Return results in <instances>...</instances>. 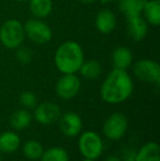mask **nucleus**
<instances>
[{
    "instance_id": "b1692460",
    "label": "nucleus",
    "mask_w": 160,
    "mask_h": 161,
    "mask_svg": "<svg viewBox=\"0 0 160 161\" xmlns=\"http://www.w3.org/2000/svg\"><path fill=\"white\" fill-rule=\"evenodd\" d=\"M15 57H17L18 62L21 63V64H30L31 60L33 57V53L30 48L28 47H23L21 45L20 47L17 48V53H15Z\"/></svg>"
},
{
    "instance_id": "7ed1b4c3",
    "label": "nucleus",
    "mask_w": 160,
    "mask_h": 161,
    "mask_svg": "<svg viewBox=\"0 0 160 161\" xmlns=\"http://www.w3.org/2000/svg\"><path fill=\"white\" fill-rule=\"evenodd\" d=\"M25 40L23 24L17 19H9L0 26V43L8 49H17Z\"/></svg>"
},
{
    "instance_id": "a878e982",
    "label": "nucleus",
    "mask_w": 160,
    "mask_h": 161,
    "mask_svg": "<svg viewBox=\"0 0 160 161\" xmlns=\"http://www.w3.org/2000/svg\"><path fill=\"white\" fill-rule=\"evenodd\" d=\"M104 161H122V159L115 155H111V156H109V157L105 158Z\"/></svg>"
},
{
    "instance_id": "5701e85b",
    "label": "nucleus",
    "mask_w": 160,
    "mask_h": 161,
    "mask_svg": "<svg viewBox=\"0 0 160 161\" xmlns=\"http://www.w3.org/2000/svg\"><path fill=\"white\" fill-rule=\"evenodd\" d=\"M19 101L24 108L30 110L37 105V97L32 91H23L19 97Z\"/></svg>"
},
{
    "instance_id": "6e6552de",
    "label": "nucleus",
    "mask_w": 160,
    "mask_h": 161,
    "mask_svg": "<svg viewBox=\"0 0 160 161\" xmlns=\"http://www.w3.org/2000/svg\"><path fill=\"white\" fill-rule=\"evenodd\" d=\"M81 89L80 78L76 74H65L56 83V93L63 100H70L79 93Z\"/></svg>"
},
{
    "instance_id": "423d86ee",
    "label": "nucleus",
    "mask_w": 160,
    "mask_h": 161,
    "mask_svg": "<svg viewBox=\"0 0 160 161\" xmlns=\"http://www.w3.org/2000/svg\"><path fill=\"white\" fill-rule=\"evenodd\" d=\"M133 71L138 80L147 83L159 85L160 82V66L156 60L139 59L133 66Z\"/></svg>"
},
{
    "instance_id": "dca6fc26",
    "label": "nucleus",
    "mask_w": 160,
    "mask_h": 161,
    "mask_svg": "<svg viewBox=\"0 0 160 161\" xmlns=\"http://www.w3.org/2000/svg\"><path fill=\"white\" fill-rule=\"evenodd\" d=\"M143 14L148 24L158 26L160 24V0H146Z\"/></svg>"
},
{
    "instance_id": "393cba45",
    "label": "nucleus",
    "mask_w": 160,
    "mask_h": 161,
    "mask_svg": "<svg viewBox=\"0 0 160 161\" xmlns=\"http://www.w3.org/2000/svg\"><path fill=\"white\" fill-rule=\"evenodd\" d=\"M135 157H136V151L133 149H126L122 155V161H135Z\"/></svg>"
},
{
    "instance_id": "a211bd4d",
    "label": "nucleus",
    "mask_w": 160,
    "mask_h": 161,
    "mask_svg": "<svg viewBox=\"0 0 160 161\" xmlns=\"http://www.w3.org/2000/svg\"><path fill=\"white\" fill-rule=\"evenodd\" d=\"M119 9L126 18L139 17L143 14L146 0H118Z\"/></svg>"
},
{
    "instance_id": "aec40b11",
    "label": "nucleus",
    "mask_w": 160,
    "mask_h": 161,
    "mask_svg": "<svg viewBox=\"0 0 160 161\" xmlns=\"http://www.w3.org/2000/svg\"><path fill=\"white\" fill-rule=\"evenodd\" d=\"M81 77L88 80H94L102 74V66L96 59L83 60L79 71Z\"/></svg>"
},
{
    "instance_id": "9d476101",
    "label": "nucleus",
    "mask_w": 160,
    "mask_h": 161,
    "mask_svg": "<svg viewBox=\"0 0 160 161\" xmlns=\"http://www.w3.org/2000/svg\"><path fill=\"white\" fill-rule=\"evenodd\" d=\"M60 131L67 137H76L81 133L82 129V119L77 113L66 112L60 115L59 119Z\"/></svg>"
},
{
    "instance_id": "4468645a",
    "label": "nucleus",
    "mask_w": 160,
    "mask_h": 161,
    "mask_svg": "<svg viewBox=\"0 0 160 161\" xmlns=\"http://www.w3.org/2000/svg\"><path fill=\"white\" fill-rule=\"evenodd\" d=\"M21 145L20 136L15 131L7 130L0 134V153H12L19 149Z\"/></svg>"
},
{
    "instance_id": "0eeeda50",
    "label": "nucleus",
    "mask_w": 160,
    "mask_h": 161,
    "mask_svg": "<svg viewBox=\"0 0 160 161\" xmlns=\"http://www.w3.org/2000/svg\"><path fill=\"white\" fill-rule=\"evenodd\" d=\"M128 128L127 117L123 113H113L103 124V135L110 140H120L124 137Z\"/></svg>"
},
{
    "instance_id": "7c9ffc66",
    "label": "nucleus",
    "mask_w": 160,
    "mask_h": 161,
    "mask_svg": "<svg viewBox=\"0 0 160 161\" xmlns=\"http://www.w3.org/2000/svg\"><path fill=\"white\" fill-rule=\"evenodd\" d=\"M0 161H2V153H0Z\"/></svg>"
},
{
    "instance_id": "ddd939ff",
    "label": "nucleus",
    "mask_w": 160,
    "mask_h": 161,
    "mask_svg": "<svg viewBox=\"0 0 160 161\" xmlns=\"http://www.w3.org/2000/svg\"><path fill=\"white\" fill-rule=\"evenodd\" d=\"M133 53L128 47L118 46L112 53V63L114 68L126 70L133 64Z\"/></svg>"
},
{
    "instance_id": "f8f14e48",
    "label": "nucleus",
    "mask_w": 160,
    "mask_h": 161,
    "mask_svg": "<svg viewBox=\"0 0 160 161\" xmlns=\"http://www.w3.org/2000/svg\"><path fill=\"white\" fill-rule=\"evenodd\" d=\"M148 33V23L141 15L127 19V35L134 42H141Z\"/></svg>"
},
{
    "instance_id": "6ab92c4d",
    "label": "nucleus",
    "mask_w": 160,
    "mask_h": 161,
    "mask_svg": "<svg viewBox=\"0 0 160 161\" xmlns=\"http://www.w3.org/2000/svg\"><path fill=\"white\" fill-rule=\"evenodd\" d=\"M29 7L32 15L36 19H45L53 11L52 0H29Z\"/></svg>"
},
{
    "instance_id": "c85d7f7f",
    "label": "nucleus",
    "mask_w": 160,
    "mask_h": 161,
    "mask_svg": "<svg viewBox=\"0 0 160 161\" xmlns=\"http://www.w3.org/2000/svg\"><path fill=\"white\" fill-rule=\"evenodd\" d=\"M81 161H96V160H92V159H88V158H83V160Z\"/></svg>"
},
{
    "instance_id": "1a4fd4ad",
    "label": "nucleus",
    "mask_w": 160,
    "mask_h": 161,
    "mask_svg": "<svg viewBox=\"0 0 160 161\" xmlns=\"http://www.w3.org/2000/svg\"><path fill=\"white\" fill-rule=\"evenodd\" d=\"M62 110L59 105L53 102H43L34 108V119L41 125H52L55 122H58Z\"/></svg>"
},
{
    "instance_id": "412c9836",
    "label": "nucleus",
    "mask_w": 160,
    "mask_h": 161,
    "mask_svg": "<svg viewBox=\"0 0 160 161\" xmlns=\"http://www.w3.org/2000/svg\"><path fill=\"white\" fill-rule=\"evenodd\" d=\"M22 151H23V155L26 159L39 160L42 157L44 148H43L42 144L37 142V140H28L23 145Z\"/></svg>"
},
{
    "instance_id": "bb28decb",
    "label": "nucleus",
    "mask_w": 160,
    "mask_h": 161,
    "mask_svg": "<svg viewBox=\"0 0 160 161\" xmlns=\"http://www.w3.org/2000/svg\"><path fill=\"white\" fill-rule=\"evenodd\" d=\"M81 3H85V4H92L94 2H97L98 0H79Z\"/></svg>"
},
{
    "instance_id": "2eb2a0df",
    "label": "nucleus",
    "mask_w": 160,
    "mask_h": 161,
    "mask_svg": "<svg viewBox=\"0 0 160 161\" xmlns=\"http://www.w3.org/2000/svg\"><path fill=\"white\" fill-rule=\"evenodd\" d=\"M135 161H160V147L158 142H149L136 151Z\"/></svg>"
},
{
    "instance_id": "20e7f679",
    "label": "nucleus",
    "mask_w": 160,
    "mask_h": 161,
    "mask_svg": "<svg viewBox=\"0 0 160 161\" xmlns=\"http://www.w3.org/2000/svg\"><path fill=\"white\" fill-rule=\"evenodd\" d=\"M78 149L83 158L97 160L101 157L104 144L98 133L93 130L83 131L78 139Z\"/></svg>"
},
{
    "instance_id": "f03ea898",
    "label": "nucleus",
    "mask_w": 160,
    "mask_h": 161,
    "mask_svg": "<svg viewBox=\"0 0 160 161\" xmlns=\"http://www.w3.org/2000/svg\"><path fill=\"white\" fill-rule=\"evenodd\" d=\"M85 60L81 45L76 41H66L57 47L54 63L58 71L65 74H77Z\"/></svg>"
},
{
    "instance_id": "39448f33",
    "label": "nucleus",
    "mask_w": 160,
    "mask_h": 161,
    "mask_svg": "<svg viewBox=\"0 0 160 161\" xmlns=\"http://www.w3.org/2000/svg\"><path fill=\"white\" fill-rule=\"evenodd\" d=\"M25 37L36 45H45L53 38V31L42 19H29L23 24Z\"/></svg>"
},
{
    "instance_id": "c756f323",
    "label": "nucleus",
    "mask_w": 160,
    "mask_h": 161,
    "mask_svg": "<svg viewBox=\"0 0 160 161\" xmlns=\"http://www.w3.org/2000/svg\"><path fill=\"white\" fill-rule=\"evenodd\" d=\"M14 1H18V2H26L29 0H14Z\"/></svg>"
},
{
    "instance_id": "9b49d317",
    "label": "nucleus",
    "mask_w": 160,
    "mask_h": 161,
    "mask_svg": "<svg viewBox=\"0 0 160 161\" xmlns=\"http://www.w3.org/2000/svg\"><path fill=\"white\" fill-rule=\"evenodd\" d=\"M118 20L116 15L110 9H102L96 15L94 20V25L96 29L102 34H110L112 33L116 28Z\"/></svg>"
},
{
    "instance_id": "f257e3e1",
    "label": "nucleus",
    "mask_w": 160,
    "mask_h": 161,
    "mask_svg": "<svg viewBox=\"0 0 160 161\" xmlns=\"http://www.w3.org/2000/svg\"><path fill=\"white\" fill-rule=\"evenodd\" d=\"M134 91V82L126 70L113 68L100 87L101 99L109 104L125 102Z\"/></svg>"
},
{
    "instance_id": "cd10ccee",
    "label": "nucleus",
    "mask_w": 160,
    "mask_h": 161,
    "mask_svg": "<svg viewBox=\"0 0 160 161\" xmlns=\"http://www.w3.org/2000/svg\"><path fill=\"white\" fill-rule=\"evenodd\" d=\"M102 3H108V2H114V1H118V0H100Z\"/></svg>"
},
{
    "instance_id": "4be33fe9",
    "label": "nucleus",
    "mask_w": 160,
    "mask_h": 161,
    "mask_svg": "<svg viewBox=\"0 0 160 161\" xmlns=\"http://www.w3.org/2000/svg\"><path fill=\"white\" fill-rule=\"evenodd\" d=\"M41 161H69V155L62 147H52L43 151Z\"/></svg>"
},
{
    "instance_id": "f3484780",
    "label": "nucleus",
    "mask_w": 160,
    "mask_h": 161,
    "mask_svg": "<svg viewBox=\"0 0 160 161\" xmlns=\"http://www.w3.org/2000/svg\"><path fill=\"white\" fill-rule=\"evenodd\" d=\"M33 116L26 108L15 110L10 116V125L15 130H23L28 128L32 123Z\"/></svg>"
}]
</instances>
